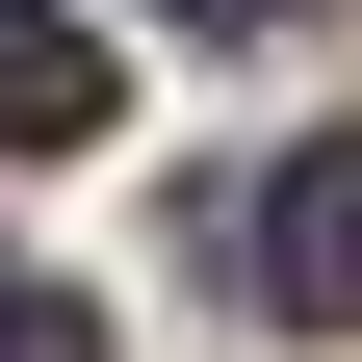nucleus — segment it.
<instances>
[{
	"label": "nucleus",
	"instance_id": "1",
	"mask_svg": "<svg viewBox=\"0 0 362 362\" xmlns=\"http://www.w3.org/2000/svg\"><path fill=\"white\" fill-rule=\"evenodd\" d=\"M259 285H285V337H362V129L259 181Z\"/></svg>",
	"mask_w": 362,
	"mask_h": 362
},
{
	"label": "nucleus",
	"instance_id": "2",
	"mask_svg": "<svg viewBox=\"0 0 362 362\" xmlns=\"http://www.w3.org/2000/svg\"><path fill=\"white\" fill-rule=\"evenodd\" d=\"M104 129V26L78 0H0V156H78Z\"/></svg>",
	"mask_w": 362,
	"mask_h": 362
},
{
	"label": "nucleus",
	"instance_id": "3",
	"mask_svg": "<svg viewBox=\"0 0 362 362\" xmlns=\"http://www.w3.org/2000/svg\"><path fill=\"white\" fill-rule=\"evenodd\" d=\"M0 362H78V310H52V285H26V259H0Z\"/></svg>",
	"mask_w": 362,
	"mask_h": 362
},
{
	"label": "nucleus",
	"instance_id": "4",
	"mask_svg": "<svg viewBox=\"0 0 362 362\" xmlns=\"http://www.w3.org/2000/svg\"><path fill=\"white\" fill-rule=\"evenodd\" d=\"M181 26H285V0H181Z\"/></svg>",
	"mask_w": 362,
	"mask_h": 362
}]
</instances>
